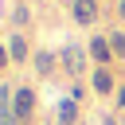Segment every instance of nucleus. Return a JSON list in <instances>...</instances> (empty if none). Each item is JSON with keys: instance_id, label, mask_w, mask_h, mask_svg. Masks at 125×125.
Listing matches in <instances>:
<instances>
[{"instance_id": "nucleus-1", "label": "nucleus", "mask_w": 125, "mask_h": 125, "mask_svg": "<svg viewBox=\"0 0 125 125\" xmlns=\"http://www.w3.org/2000/svg\"><path fill=\"white\" fill-rule=\"evenodd\" d=\"M31 113H35V94H31V90H16V98H12V117H16V121H31Z\"/></svg>"}, {"instance_id": "nucleus-2", "label": "nucleus", "mask_w": 125, "mask_h": 125, "mask_svg": "<svg viewBox=\"0 0 125 125\" xmlns=\"http://www.w3.org/2000/svg\"><path fill=\"white\" fill-rule=\"evenodd\" d=\"M70 16H74L78 23H94V20H98V4H94V0H74V4H70Z\"/></svg>"}, {"instance_id": "nucleus-3", "label": "nucleus", "mask_w": 125, "mask_h": 125, "mask_svg": "<svg viewBox=\"0 0 125 125\" xmlns=\"http://www.w3.org/2000/svg\"><path fill=\"white\" fill-rule=\"evenodd\" d=\"M62 62H66V70H70L74 78L82 74V51H78L74 43H70V47H62Z\"/></svg>"}, {"instance_id": "nucleus-4", "label": "nucleus", "mask_w": 125, "mask_h": 125, "mask_svg": "<svg viewBox=\"0 0 125 125\" xmlns=\"http://www.w3.org/2000/svg\"><path fill=\"white\" fill-rule=\"evenodd\" d=\"M90 55H94L98 62H105V59L113 55V51H109V39H94V43H90Z\"/></svg>"}, {"instance_id": "nucleus-5", "label": "nucleus", "mask_w": 125, "mask_h": 125, "mask_svg": "<svg viewBox=\"0 0 125 125\" xmlns=\"http://www.w3.org/2000/svg\"><path fill=\"white\" fill-rule=\"evenodd\" d=\"M94 90H98V94L113 90V74H109V70H98V74H94Z\"/></svg>"}, {"instance_id": "nucleus-6", "label": "nucleus", "mask_w": 125, "mask_h": 125, "mask_svg": "<svg viewBox=\"0 0 125 125\" xmlns=\"http://www.w3.org/2000/svg\"><path fill=\"white\" fill-rule=\"evenodd\" d=\"M8 55H12V59H27V43H23L20 35H12V43H8Z\"/></svg>"}, {"instance_id": "nucleus-7", "label": "nucleus", "mask_w": 125, "mask_h": 125, "mask_svg": "<svg viewBox=\"0 0 125 125\" xmlns=\"http://www.w3.org/2000/svg\"><path fill=\"white\" fill-rule=\"evenodd\" d=\"M35 70H39V74H51V70H55V59H51L47 51H39V55H35Z\"/></svg>"}, {"instance_id": "nucleus-8", "label": "nucleus", "mask_w": 125, "mask_h": 125, "mask_svg": "<svg viewBox=\"0 0 125 125\" xmlns=\"http://www.w3.org/2000/svg\"><path fill=\"white\" fill-rule=\"evenodd\" d=\"M59 125H74V102H62L59 105Z\"/></svg>"}, {"instance_id": "nucleus-9", "label": "nucleus", "mask_w": 125, "mask_h": 125, "mask_svg": "<svg viewBox=\"0 0 125 125\" xmlns=\"http://www.w3.org/2000/svg\"><path fill=\"white\" fill-rule=\"evenodd\" d=\"M109 51L125 59V35H121V31H117V35H109Z\"/></svg>"}, {"instance_id": "nucleus-10", "label": "nucleus", "mask_w": 125, "mask_h": 125, "mask_svg": "<svg viewBox=\"0 0 125 125\" xmlns=\"http://www.w3.org/2000/svg\"><path fill=\"white\" fill-rule=\"evenodd\" d=\"M0 113H12V102H8V86H0Z\"/></svg>"}, {"instance_id": "nucleus-11", "label": "nucleus", "mask_w": 125, "mask_h": 125, "mask_svg": "<svg viewBox=\"0 0 125 125\" xmlns=\"http://www.w3.org/2000/svg\"><path fill=\"white\" fill-rule=\"evenodd\" d=\"M0 125H16V117L12 113H0Z\"/></svg>"}, {"instance_id": "nucleus-12", "label": "nucleus", "mask_w": 125, "mask_h": 125, "mask_svg": "<svg viewBox=\"0 0 125 125\" xmlns=\"http://www.w3.org/2000/svg\"><path fill=\"white\" fill-rule=\"evenodd\" d=\"M117 105H121V109H125V86H121V90H117Z\"/></svg>"}, {"instance_id": "nucleus-13", "label": "nucleus", "mask_w": 125, "mask_h": 125, "mask_svg": "<svg viewBox=\"0 0 125 125\" xmlns=\"http://www.w3.org/2000/svg\"><path fill=\"white\" fill-rule=\"evenodd\" d=\"M8 59H12V55H8V51H4V47H0V66H4V62H8Z\"/></svg>"}, {"instance_id": "nucleus-14", "label": "nucleus", "mask_w": 125, "mask_h": 125, "mask_svg": "<svg viewBox=\"0 0 125 125\" xmlns=\"http://www.w3.org/2000/svg\"><path fill=\"white\" fill-rule=\"evenodd\" d=\"M117 12H121V16H125V0H121V4H117Z\"/></svg>"}]
</instances>
